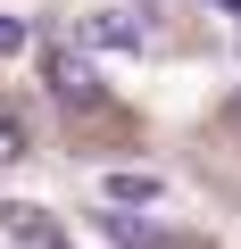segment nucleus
Returning <instances> with one entry per match:
<instances>
[{
  "label": "nucleus",
  "instance_id": "obj_1",
  "mask_svg": "<svg viewBox=\"0 0 241 249\" xmlns=\"http://www.w3.org/2000/svg\"><path fill=\"white\" fill-rule=\"evenodd\" d=\"M42 83H50L67 108H92V100H100V67H92V50H75V42H50V50H42Z\"/></svg>",
  "mask_w": 241,
  "mask_h": 249
},
{
  "label": "nucleus",
  "instance_id": "obj_2",
  "mask_svg": "<svg viewBox=\"0 0 241 249\" xmlns=\"http://www.w3.org/2000/svg\"><path fill=\"white\" fill-rule=\"evenodd\" d=\"M92 224H100V241H116V249H167V241H175V224H158V216H142V208H100Z\"/></svg>",
  "mask_w": 241,
  "mask_h": 249
},
{
  "label": "nucleus",
  "instance_id": "obj_3",
  "mask_svg": "<svg viewBox=\"0 0 241 249\" xmlns=\"http://www.w3.org/2000/svg\"><path fill=\"white\" fill-rule=\"evenodd\" d=\"M83 42L92 50H142L150 25H142V9H100V17H83Z\"/></svg>",
  "mask_w": 241,
  "mask_h": 249
},
{
  "label": "nucleus",
  "instance_id": "obj_4",
  "mask_svg": "<svg viewBox=\"0 0 241 249\" xmlns=\"http://www.w3.org/2000/svg\"><path fill=\"white\" fill-rule=\"evenodd\" d=\"M0 249H58V232L42 224V208H0Z\"/></svg>",
  "mask_w": 241,
  "mask_h": 249
},
{
  "label": "nucleus",
  "instance_id": "obj_5",
  "mask_svg": "<svg viewBox=\"0 0 241 249\" xmlns=\"http://www.w3.org/2000/svg\"><path fill=\"white\" fill-rule=\"evenodd\" d=\"M158 175H100V208H150Z\"/></svg>",
  "mask_w": 241,
  "mask_h": 249
},
{
  "label": "nucleus",
  "instance_id": "obj_6",
  "mask_svg": "<svg viewBox=\"0 0 241 249\" xmlns=\"http://www.w3.org/2000/svg\"><path fill=\"white\" fill-rule=\"evenodd\" d=\"M17 158H25V124L0 108V166H17Z\"/></svg>",
  "mask_w": 241,
  "mask_h": 249
},
{
  "label": "nucleus",
  "instance_id": "obj_7",
  "mask_svg": "<svg viewBox=\"0 0 241 249\" xmlns=\"http://www.w3.org/2000/svg\"><path fill=\"white\" fill-rule=\"evenodd\" d=\"M17 50H25V25H17V17H0V58H17Z\"/></svg>",
  "mask_w": 241,
  "mask_h": 249
}]
</instances>
